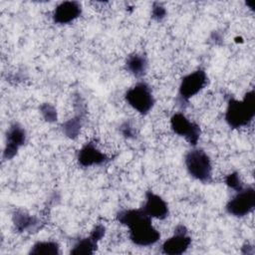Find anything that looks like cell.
<instances>
[{
  "label": "cell",
  "instance_id": "obj_1",
  "mask_svg": "<svg viewBox=\"0 0 255 255\" xmlns=\"http://www.w3.org/2000/svg\"><path fill=\"white\" fill-rule=\"evenodd\" d=\"M117 218L128 227L129 239L137 246H151L160 238V233L152 226L151 218L142 208L122 210L118 213Z\"/></svg>",
  "mask_w": 255,
  "mask_h": 255
},
{
  "label": "cell",
  "instance_id": "obj_2",
  "mask_svg": "<svg viewBox=\"0 0 255 255\" xmlns=\"http://www.w3.org/2000/svg\"><path fill=\"white\" fill-rule=\"evenodd\" d=\"M255 115L254 92L247 93L243 100L230 99L225 114V121L231 128H241L247 126Z\"/></svg>",
  "mask_w": 255,
  "mask_h": 255
},
{
  "label": "cell",
  "instance_id": "obj_3",
  "mask_svg": "<svg viewBox=\"0 0 255 255\" xmlns=\"http://www.w3.org/2000/svg\"><path fill=\"white\" fill-rule=\"evenodd\" d=\"M188 173L201 182H209L212 177L211 160L207 153L200 148L189 150L184 157Z\"/></svg>",
  "mask_w": 255,
  "mask_h": 255
},
{
  "label": "cell",
  "instance_id": "obj_4",
  "mask_svg": "<svg viewBox=\"0 0 255 255\" xmlns=\"http://www.w3.org/2000/svg\"><path fill=\"white\" fill-rule=\"evenodd\" d=\"M126 100L128 104L137 111L139 114H147L154 105V98L152 96L149 86L143 82L135 84L126 93Z\"/></svg>",
  "mask_w": 255,
  "mask_h": 255
},
{
  "label": "cell",
  "instance_id": "obj_5",
  "mask_svg": "<svg viewBox=\"0 0 255 255\" xmlns=\"http://www.w3.org/2000/svg\"><path fill=\"white\" fill-rule=\"evenodd\" d=\"M227 202L226 211L237 217H242L250 213L255 206V190L253 187H242Z\"/></svg>",
  "mask_w": 255,
  "mask_h": 255
},
{
  "label": "cell",
  "instance_id": "obj_6",
  "mask_svg": "<svg viewBox=\"0 0 255 255\" xmlns=\"http://www.w3.org/2000/svg\"><path fill=\"white\" fill-rule=\"evenodd\" d=\"M207 84V76L204 71L197 70L185 76L179 86V98L187 102L191 97L199 93Z\"/></svg>",
  "mask_w": 255,
  "mask_h": 255
},
{
  "label": "cell",
  "instance_id": "obj_7",
  "mask_svg": "<svg viewBox=\"0 0 255 255\" xmlns=\"http://www.w3.org/2000/svg\"><path fill=\"white\" fill-rule=\"evenodd\" d=\"M190 243L191 238L187 235L185 227L178 225L174 230V234L163 242L161 252L167 255H179L188 249Z\"/></svg>",
  "mask_w": 255,
  "mask_h": 255
},
{
  "label": "cell",
  "instance_id": "obj_8",
  "mask_svg": "<svg viewBox=\"0 0 255 255\" xmlns=\"http://www.w3.org/2000/svg\"><path fill=\"white\" fill-rule=\"evenodd\" d=\"M170 125L172 130L178 135L184 136L190 142V144L195 145L197 143L200 133L199 127L190 122L184 115L180 113L173 115L170 120Z\"/></svg>",
  "mask_w": 255,
  "mask_h": 255
},
{
  "label": "cell",
  "instance_id": "obj_9",
  "mask_svg": "<svg viewBox=\"0 0 255 255\" xmlns=\"http://www.w3.org/2000/svg\"><path fill=\"white\" fill-rule=\"evenodd\" d=\"M141 208L151 219H164L168 215L167 203L159 195L153 193L152 191L146 192L145 202Z\"/></svg>",
  "mask_w": 255,
  "mask_h": 255
},
{
  "label": "cell",
  "instance_id": "obj_10",
  "mask_svg": "<svg viewBox=\"0 0 255 255\" xmlns=\"http://www.w3.org/2000/svg\"><path fill=\"white\" fill-rule=\"evenodd\" d=\"M26 139V133L24 128L18 124H14L10 127L7 132V142L4 149L3 156L6 159L12 158L22 146Z\"/></svg>",
  "mask_w": 255,
  "mask_h": 255
},
{
  "label": "cell",
  "instance_id": "obj_11",
  "mask_svg": "<svg viewBox=\"0 0 255 255\" xmlns=\"http://www.w3.org/2000/svg\"><path fill=\"white\" fill-rule=\"evenodd\" d=\"M105 227L102 225H97L92 231L91 235L87 238L80 239L73 246L71 254H93L97 248V243L105 234Z\"/></svg>",
  "mask_w": 255,
  "mask_h": 255
},
{
  "label": "cell",
  "instance_id": "obj_12",
  "mask_svg": "<svg viewBox=\"0 0 255 255\" xmlns=\"http://www.w3.org/2000/svg\"><path fill=\"white\" fill-rule=\"evenodd\" d=\"M82 12L81 5L75 1H66L57 6L53 19L58 24H68L77 19Z\"/></svg>",
  "mask_w": 255,
  "mask_h": 255
},
{
  "label": "cell",
  "instance_id": "obj_13",
  "mask_svg": "<svg viewBox=\"0 0 255 255\" xmlns=\"http://www.w3.org/2000/svg\"><path fill=\"white\" fill-rule=\"evenodd\" d=\"M78 160L82 166H91L96 164H103L108 161L105 153L101 152L94 143L90 142L84 145L78 154Z\"/></svg>",
  "mask_w": 255,
  "mask_h": 255
},
{
  "label": "cell",
  "instance_id": "obj_14",
  "mask_svg": "<svg viewBox=\"0 0 255 255\" xmlns=\"http://www.w3.org/2000/svg\"><path fill=\"white\" fill-rule=\"evenodd\" d=\"M146 67H147L146 58L143 55H139V54H133L128 56L126 63L127 70L136 78L141 77L145 73Z\"/></svg>",
  "mask_w": 255,
  "mask_h": 255
},
{
  "label": "cell",
  "instance_id": "obj_15",
  "mask_svg": "<svg viewBox=\"0 0 255 255\" xmlns=\"http://www.w3.org/2000/svg\"><path fill=\"white\" fill-rule=\"evenodd\" d=\"M29 253L36 255H57L60 253V247L55 241H39L32 246Z\"/></svg>",
  "mask_w": 255,
  "mask_h": 255
},
{
  "label": "cell",
  "instance_id": "obj_16",
  "mask_svg": "<svg viewBox=\"0 0 255 255\" xmlns=\"http://www.w3.org/2000/svg\"><path fill=\"white\" fill-rule=\"evenodd\" d=\"M14 223L19 231H23L33 226L36 222L34 217L29 216L23 211H19L14 215Z\"/></svg>",
  "mask_w": 255,
  "mask_h": 255
},
{
  "label": "cell",
  "instance_id": "obj_17",
  "mask_svg": "<svg viewBox=\"0 0 255 255\" xmlns=\"http://www.w3.org/2000/svg\"><path fill=\"white\" fill-rule=\"evenodd\" d=\"M80 126H81L80 122H78L77 119H73L64 125V131L66 132L67 135L74 137L77 135Z\"/></svg>",
  "mask_w": 255,
  "mask_h": 255
},
{
  "label": "cell",
  "instance_id": "obj_18",
  "mask_svg": "<svg viewBox=\"0 0 255 255\" xmlns=\"http://www.w3.org/2000/svg\"><path fill=\"white\" fill-rule=\"evenodd\" d=\"M226 183L233 189H235L236 191L241 189L243 186L240 182V179L237 175V173H232V174H229L226 178Z\"/></svg>",
  "mask_w": 255,
  "mask_h": 255
},
{
  "label": "cell",
  "instance_id": "obj_19",
  "mask_svg": "<svg viewBox=\"0 0 255 255\" xmlns=\"http://www.w3.org/2000/svg\"><path fill=\"white\" fill-rule=\"evenodd\" d=\"M45 108H46V109L42 108V112H43L45 118H46L48 121H55V119L57 118L55 110H54L51 106H49V105H45Z\"/></svg>",
  "mask_w": 255,
  "mask_h": 255
},
{
  "label": "cell",
  "instance_id": "obj_20",
  "mask_svg": "<svg viewBox=\"0 0 255 255\" xmlns=\"http://www.w3.org/2000/svg\"><path fill=\"white\" fill-rule=\"evenodd\" d=\"M165 14V11L162 7H157V8H153V17H157V18H161L163 17Z\"/></svg>",
  "mask_w": 255,
  "mask_h": 255
}]
</instances>
